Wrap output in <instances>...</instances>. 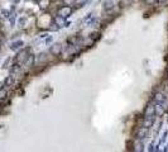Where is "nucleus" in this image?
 I'll list each match as a JSON object with an SVG mask.
<instances>
[{
	"instance_id": "obj_1",
	"label": "nucleus",
	"mask_w": 168,
	"mask_h": 152,
	"mask_svg": "<svg viewBox=\"0 0 168 152\" xmlns=\"http://www.w3.org/2000/svg\"><path fill=\"white\" fill-rule=\"evenodd\" d=\"M57 14H58V15H61V17H63V18H68V17L72 14V8L70 7V5L61 7V8L58 9Z\"/></svg>"
},
{
	"instance_id": "obj_2",
	"label": "nucleus",
	"mask_w": 168,
	"mask_h": 152,
	"mask_svg": "<svg viewBox=\"0 0 168 152\" xmlns=\"http://www.w3.org/2000/svg\"><path fill=\"white\" fill-rule=\"evenodd\" d=\"M95 20H96V19H95V15L91 13V14H88L87 17L83 18V20H82V26H85V27H90V26L94 24Z\"/></svg>"
},
{
	"instance_id": "obj_3",
	"label": "nucleus",
	"mask_w": 168,
	"mask_h": 152,
	"mask_svg": "<svg viewBox=\"0 0 168 152\" xmlns=\"http://www.w3.org/2000/svg\"><path fill=\"white\" fill-rule=\"evenodd\" d=\"M156 115V110H154V103L151 102L146 108V113H144V117H154Z\"/></svg>"
},
{
	"instance_id": "obj_4",
	"label": "nucleus",
	"mask_w": 168,
	"mask_h": 152,
	"mask_svg": "<svg viewBox=\"0 0 168 152\" xmlns=\"http://www.w3.org/2000/svg\"><path fill=\"white\" fill-rule=\"evenodd\" d=\"M154 110H156V115L161 117V115H163V114H164L166 108L163 107L162 103H157V104H154Z\"/></svg>"
},
{
	"instance_id": "obj_5",
	"label": "nucleus",
	"mask_w": 168,
	"mask_h": 152,
	"mask_svg": "<svg viewBox=\"0 0 168 152\" xmlns=\"http://www.w3.org/2000/svg\"><path fill=\"white\" fill-rule=\"evenodd\" d=\"M166 99V95L163 94L162 91H158L154 94V96H153V103L157 104V103H163Z\"/></svg>"
},
{
	"instance_id": "obj_6",
	"label": "nucleus",
	"mask_w": 168,
	"mask_h": 152,
	"mask_svg": "<svg viewBox=\"0 0 168 152\" xmlns=\"http://www.w3.org/2000/svg\"><path fill=\"white\" fill-rule=\"evenodd\" d=\"M148 131H149V129H148L147 127H144V126L140 127V128H139V131H138V138L140 140V141L144 140V138H146V137L148 136Z\"/></svg>"
},
{
	"instance_id": "obj_7",
	"label": "nucleus",
	"mask_w": 168,
	"mask_h": 152,
	"mask_svg": "<svg viewBox=\"0 0 168 152\" xmlns=\"http://www.w3.org/2000/svg\"><path fill=\"white\" fill-rule=\"evenodd\" d=\"M61 52H62V45H59V43H56L53 45L52 47H51V53L54 55V56H58Z\"/></svg>"
},
{
	"instance_id": "obj_8",
	"label": "nucleus",
	"mask_w": 168,
	"mask_h": 152,
	"mask_svg": "<svg viewBox=\"0 0 168 152\" xmlns=\"http://www.w3.org/2000/svg\"><path fill=\"white\" fill-rule=\"evenodd\" d=\"M64 19H66V18H63V17H61V15H58V14H57V15L54 17V23L58 27H64V26H66V20H64Z\"/></svg>"
},
{
	"instance_id": "obj_9",
	"label": "nucleus",
	"mask_w": 168,
	"mask_h": 152,
	"mask_svg": "<svg viewBox=\"0 0 168 152\" xmlns=\"http://www.w3.org/2000/svg\"><path fill=\"white\" fill-rule=\"evenodd\" d=\"M23 41H17V42H13L12 43V46H10V48L13 50V51H17V50H19L20 47H23Z\"/></svg>"
},
{
	"instance_id": "obj_10",
	"label": "nucleus",
	"mask_w": 168,
	"mask_h": 152,
	"mask_svg": "<svg viewBox=\"0 0 168 152\" xmlns=\"http://www.w3.org/2000/svg\"><path fill=\"white\" fill-rule=\"evenodd\" d=\"M114 8V1L113 0H108L104 3V10H111Z\"/></svg>"
},
{
	"instance_id": "obj_11",
	"label": "nucleus",
	"mask_w": 168,
	"mask_h": 152,
	"mask_svg": "<svg viewBox=\"0 0 168 152\" xmlns=\"http://www.w3.org/2000/svg\"><path fill=\"white\" fill-rule=\"evenodd\" d=\"M13 83H14L13 76H9V77H7V80H5V86H7V88H8V86H12Z\"/></svg>"
},
{
	"instance_id": "obj_12",
	"label": "nucleus",
	"mask_w": 168,
	"mask_h": 152,
	"mask_svg": "<svg viewBox=\"0 0 168 152\" xmlns=\"http://www.w3.org/2000/svg\"><path fill=\"white\" fill-rule=\"evenodd\" d=\"M7 89H0V100H4L7 98Z\"/></svg>"
},
{
	"instance_id": "obj_13",
	"label": "nucleus",
	"mask_w": 168,
	"mask_h": 152,
	"mask_svg": "<svg viewBox=\"0 0 168 152\" xmlns=\"http://www.w3.org/2000/svg\"><path fill=\"white\" fill-rule=\"evenodd\" d=\"M135 150L137 151H143L144 148H143V143L140 142V140H139V142H137V143H135Z\"/></svg>"
},
{
	"instance_id": "obj_14",
	"label": "nucleus",
	"mask_w": 168,
	"mask_h": 152,
	"mask_svg": "<svg viewBox=\"0 0 168 152\" xmlns=\"http://www.w3.org/2000/svg\"><path fill=\"white\" fill-rule=\"evenodd\" d=\"M99 37H100V34L97 32H94V33H91V39L92 41H95V39H99Z\"/></svg>"
},
{
	"instance_id": "obj_15",
	"label": "nucleus",
	"mask_w": 168,
	"mask_h": 152,
	"mask_svg": "<svg viewBox=\"0 0 168 152\" xmlns=\"http://www.w3.org/2000/svg\"><path fill=\"white\" fill-rule=\"evenodd\" d=\"M41 7L42 8H47L48 7V0H41Z\"/></svg>"
},
{
	"instance_id": "obj_16",
	"label": "nucleus",
	"mask_w": 168,
	"mask_h": 152,
	"mask_svg": "<svg viewBox=\"0 0 168 152\" xmlns=\"http://www.w3.org/2000/svg\"><path fill=\"white\" fill-rule=\"evenodd\" d=\"M32 62H33V56H29V58H28V61H25V65L27 66H30Z\"/></svg>"
},
{
	"instance_id": "obj_17",
	"label": "nucleus",
	"mask_w": 168,
	"mask_h": 152,
	"mask_svg": "<svg viewBox=\"0 0 168 152\" xmlns=\"http://www.w3.org/2000/svg\"><path fill=\"white\" fill-rule=\"evenodd\" d=\"M63 1H64V3H66V4H67V5H72V4H73L75 1H76V0H63Z\"/></svg>"
},
{
	"instance_id": "obj_18",
	"label": "nucleus",
	"mask_w": 168,
	"mask_h": 152,
	"mask_svg": "<svg viewBox=\"0 0 168 152\" xmlns=\"http://www.w3.org/2000/svg\"><path fill=\"white\" fill-rule=\"evenodd\" d=\"M86 1H87V0H76L75 3H76V4H83V3H86Z\"/></svg>"
},
{
	"instance_id": "obj_19",
	"label": "nucleus",
	"mask_w": 168,
	"mask_h": 152,
	"mask_svg": "<svg viewBox=\"0 0 168 152\" xmlns=\"http://www.w3.org/2000/svg\"><path fill=\"white\" fill-rule=\"evenodd\" d=\"M52 42V37H48L47 39H46V43H51Z\"/></svg>"
},
{
	"instance_id": "obj_20",
	"label": "nucleus",
	"mask_w": 168,
	"mask_h": 152,
	"mask_svg": "<svg viewBox=\"0 0 168 152\" xmlns=\"http://www.w3.org/2000/svg\"><path fill=\"white\" fill-rule=\"evenodd\" d=\"M157 1H158V3H159V4H164V3L167 1V0H157Z\"/></svg>"
},
{
	"instance_id": "obj_21",
	"label": "nucleus",
	"mask_w": 168,
	"mask_h": 152,
	"mask_svg": "<svg viewBox=\"0 0 168 152\" xmlns=\"http://www.w3.org/2000/svg\"><path fill=\"white\" fill-rule=\"evenodd\" d=\"M153 1H154V0H148V3H151V4H152Z\"/></svg>"
},
{
	"instance_id": "obj_22",
	"label": "nucleus",
	"mask_w": 168,
	"mask_h": 152,
	"mask_svg": "<svg viewBox=\"0 0 168 152\" xmlns=\"http://www.w3.org/2000/svg\"><path fill=\"white\" fill-rule=\"evenodd\" d=\"M130 1H133V0H130Z\"/></svg>"
},
{
	"instance_id": "obj_23",
	"label": "nucleus",
	"mask_w": 168,
	"mask_h": 152,
	"mask_svg": "<svg viewBox=\"0 0 168 152\" xmlns=\"http://www.w3.org/2000/svg\"><path fill=\"white\" fill-rule=\"evenodd\" d=\"M0 51H1V48H0Z\"/></svg>"
}]
</instances>
